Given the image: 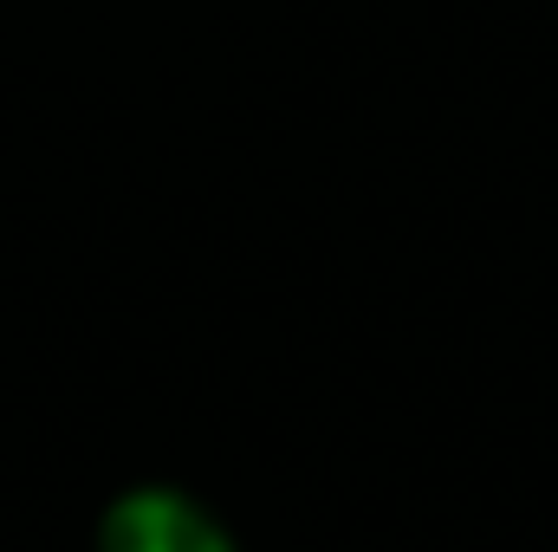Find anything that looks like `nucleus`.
I'll list each match as a JSON object with an SVG mask.
<instances>
[{"mask_svg":"<svg viewBox=\"0 0 558 552\" xmlns=\"http://www.w3.org/2000/svg\"><path fill=\"white\" fill-rule=\"evenodd\" d=\"M98 552H241V540L202 494L137 481L98 514Z\"/></svg>","mask_w":558,"mask_h":552,"instance_id":"nucleus-1","label":"nucleus"}]
</instances>
